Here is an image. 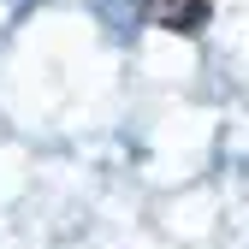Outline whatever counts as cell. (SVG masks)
<instances>
[{
  "mask_svg": "<svg viewBox=\"0 0 249 249\" xmlns=\"http://www.w3.org/2000/svg\"><path fill=\"white\" fill-rule=\"evenodd\" d=\"M137 6L154 30H172V36H202L213 18V0H137Z\"/></svg>",
  "mask_w": 249,
  "mask_h": 249,
  "instance_id": "obj_1",
  "label": "cell"
}]
</instances>
